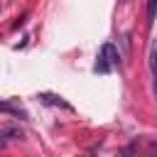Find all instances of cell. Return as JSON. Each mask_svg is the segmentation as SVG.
Here are the masks:
<instances>
[{
    "label": "cell",
    "instance_id": "1",
    "mask_svg": "<svg viewBox=\"0 0 157 157\" xmlns=\"http://www.w3.org/2000/svg\"><path fill=\"white\" fill-rule=\"evenodd\" d=\"M98 59H103L110 69H115V66H120V54H118V49L113 47V44H103L101 47V54H98Z\"/></svg>",
    "mask_w": 157,
    "mask_h": 157
},
{
    "label": "cell",
    "instance_id": "2",
    "mask_svg": "<svg viewBox=\"0 0 157 157\" xmlns=\"http://www.w3.org/2000/svg\"><path fill=\"white\" fill-rule=\"evenodd\" d=\"M17 137H22V130H20V128H2V132H0V145L5 147L10 140H17Z\"/></svg>",
    "mask_w": 157,
    "mask_h": 157
},
{
    "label": "cell",
    "instance_id": "3",
    "mask_svg": "<svg viewBox=\"0 0 157 157\" xmlns=\"http://www.w3.org/2000/svg\"><path fill=\"white\" fill-rule=\"evenodd\" d=\"M39 98H42L44 103H49V105H61V108H66V110H74V108H71V105H69L66 101H61L59 96H52V93H42Z\"/></svg>",
    "mask_w": 157,
    "mask_h": 157
},
{
    "label": "cell",
    "instance_id": "4",
    "mask_svg": "<svg viewBox=\"0 0 157 157\" xmlns=\"http://www.w3.org/2000/svg\"><path fill=\"white\" fill-rule=\"evenodd\" d=\"M157 20V0H147V25L152 27Z\"/></svg>",
    "mask_w": 157,
    "mask_h": 157
},
{
    "label": "cell",
    "instance_id": "5",
    "mask_svg": "<svg viewBox=\"0 0 157 157\" xmlns=\"http://www.w3.org/2000/svg\"><path fill=\"white\" fill-rule=\"evenodd\" d=\"M2 113H15L17 118H27V113H25L22 108H15L10 101H5V103H2Z\"/></svg>",
    "mask_w": 157,
    "mask_h": 157
},
{
    "label": "cell",
    "instance_id": "6",
    "mask_svg": "<svg viewBox=\"0 0 157 157\" xmlns=\"http://www.w3.org/2000/svg\"><path fill=\"white\" fill-rule=\"evenodd\" d=\"M150 69L157 76V42H152V47H150Z\"/></svg>",
    "mask_w": 157,
    "mask_h": 157
},
{
    "label": "cell",
    "instance_id": "7",
    "mask_svg": "<svg viewBox=\"0 0 157 157\" xmlns=\"http://www.w3.org/2000/svg\"><path fill=\"white\" fill-rule=\"evenodd\" d=\"M132 152H135V145H128V147H123V150H120L115 157H130Z\"/></svg>",
    "mask_w": 157,
    "mask_h": 157
},
{
    "label": "cell",
    "instance_id": "8",
    "mask_svg": "<svg viewBox=\"0 0 157 157\" xmlns=\"http://www.w3.org/2000/svg\"><path fill=\"white\" fill-rule=\"evenodd\" d=\"M152 91H155V98H157V76H155V88Z\"/></svg>",
    "mask_w": 157,
    "mask_h": 157
},
{
    "label": "cell",
    "instance_id": "9",
    "mask_svg": "<svg viewBox=\"0 0 157 157\" xmlns=\"http://www.w3.org/2000/svg\"><path fill=\"white\" fill-rule=\"evenodd\" d=\"M123 2H125V0H123Z\"/></svg>",
    "mask_w": 157,
    "mask_h": 157
}]
</instances>
